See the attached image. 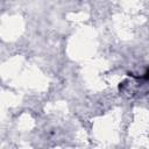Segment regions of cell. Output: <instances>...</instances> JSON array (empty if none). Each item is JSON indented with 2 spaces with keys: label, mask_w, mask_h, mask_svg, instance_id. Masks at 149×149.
I'll use <instances>...</instances> for the list:
<instances>
[{
  "label": "cell",
  "mask_w": 149,
  "mask_h": 149,
  "mask_svg": "<svg viewBox=\"0 0 149 149\" xmlns=\"http://www.w3.org/2000/svg\"><path fill=\"white\" fill-rule=\"evenodd\" d=\"M144 79H147V80H149V70L146 72V74H144V77H143Z\"/></svg>",
  "instance_id": "obj_1"
}]
</instances>
